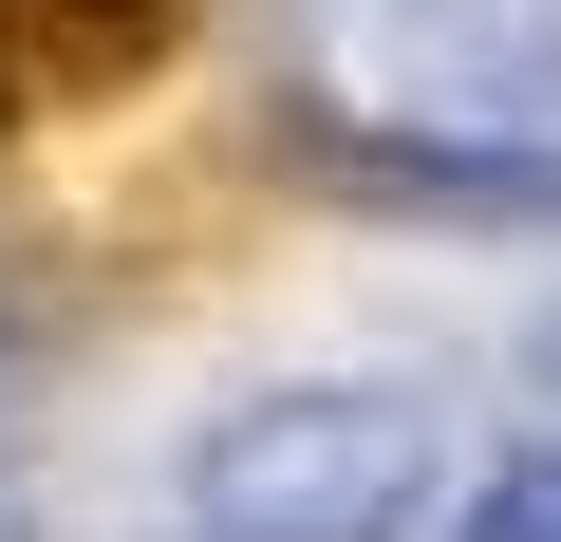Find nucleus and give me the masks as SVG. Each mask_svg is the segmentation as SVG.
Listing matches in <instances>:
<instances>
[{
    "label": "nucleus",
    "instance_id": "nucleus-1",
    "mask_svg": "<svg viewBox=\"0 0 561 542\" xmlns=\"http://www.w3.org/2000/svg\"><path fill=\"white\" fill-rule=\"evenodd\" d=\"M187 38V0H0V113H94Z\"/></svg>",
    "mask_w": 561,
    "mask_h": 542
}]
</instances>
